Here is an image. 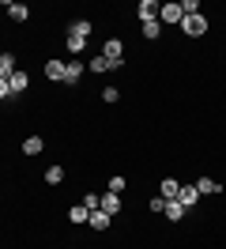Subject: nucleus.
<instances>
[{
    "label": "nucleus",
    "mask_w": 226,
    "mask_h": 249,
    "mask_svg": "<svg viewBox=\"0 0 226 249\" xmlns=\"http://www.w3.org/2000/svg\"><path fill=\"white\" fill-rule=\"evenodd\" d=\"M177 189H181V181H174V178H166L162 185H158V196H162V200H177Z\"/></svg>",
    "instance_id": "obj_12"
},
{
    "label": "nucleus",
    "mask_w": 226,
    "mask_h": 249,
    "mask_svg": "<svg viewBox=\"0 0 226 249\" xmlns=\"http://www.w3.org/2000/svg\"><path fill=\"white\" fill-rule=\"evenodd\" d=\"M0 98H12V87H8V79H0Z\"/></svg>",
    "instance_id": "obj_25"
},
{
    "label": "nucleus",
    "mask_w": 226,
    "mask_h": 249,
    "mask_svg": "<svg viewBox=\"0 0 226 249\" xmlns=\"http://www.w3.org/2000/svg\"><path fill=\"white\" fill-rule=\"evenodd\" d=\"M79 79H83V61H79V57L64 61V83H68V87H75Z\"/></svg>",
    "instance_id": "obj_5"
},
{
    "label": "nucleus",
    "mask_w": 226,
    "mask_h": 249,
    "mask_svg": "<svg viewBox=\"0 0 226 249\" xmlns=\"http://www.w3.org/2000/svg\"><path fill=\"white\" fill-rule=\"evenodd\" d=\"M196 200H200V193H196V185H181V189H177V204L185 208V212H189V208H192Z\"/></svg>",
    "instance_id": "obj_7"
},
{
    "label": "nucleus",
    "mask_w": 226,
    "mask_h": 249,
    "mask_svg": "<svg viewBox=\"0 0 226 249\" xmlns=\"http://www.w3.org/2000/svg\"><path fill=\"white\" fill-rule=\"evenodd\" d=\"M15 72V57L12 53H0V79H8Z\"/></svg>",
    "instance_id": "obj_16"
},
{
    "label": "nucleus",
    "mask_w": 226,
    "mask_h": 249,
    "mask_svg": "<svg viewBox=\"0 0 226 249\" xmlns=\"http://www.w3.org/2000/svg\"><path fill=\"white\" fill-rule=\"evenodd\" d=\"M158 0H139V23H151V19H158Z\"/></svg>",
    "instance_id": "obj_8"
},
{
    "label": "nucleus",
    "mask_w": 226,
    "mask_h": 249,
    "mask_svg": "<svg viewBox=\"0 0 226 249\" xmlns=\"http://www.w3.org/2000/svg\"><path fill=\"white\" fill-rule=\"evenodd\" d=\"M102 212H105L109 219L121 212V196H117V193H105V196H102Z\"/></svg>",
    "instance_id": "obj_13"
},
{
    "label": "nucleus",
    "mask_w": 226,
    "mask_h": 249,
    "mask_svg": "<svg viewBox=\"0 0 226 249\" xmlns=\"http://www.w3.org/2000/svg\"><path fill=\"white\" fill-rule=\"evenodd\" d=\"M181 31L189 34V38H200V34H208V19H204V12H196V16H185V19H181Z\"/></svg>",
    "instance_id": "obj_2"
},
{
    "label": "nucleus",
    "mask_w": 226,
    "mask_h": 249,
    "mask_svg": "<svg viewBox=\"0 0 226 249\" xmlns=\"http://www.w3.org/2000/svg\"><path fill=\"white\" fill-rule=\"evenodd\" d=\"M4 8H8V16H12L15 23H27V19H30V8H27V4H12V0H8Z\"/></svg>",
    "instance_id": "obj_10"
},
{
    "label": "nucleus",
    "mask_w": 226,
    "mask_h": 249,
    "mask_svg": "<svg viewBox=\"0 0 226 249\" xmlns=\"http://www.w3.org/2000/svg\"><path fill=\"white\" fill-rule=\"evenodd\" d=\"M162 208H166L162 196H151V212H155V215H162Z\"/></svg>",
    "instance_id": "obj_23"
},
{
    "label": "nucleus",
    "mask_w": 226,
    "mask_h": 249,
    "mask_svg": "<svg viewBox=\"0 0 226 249\" xmlns=\"http://www.w3.org/2000/svg\"><path fill=\"white\" fill-rule=\"evenodd\" d=\"M102 57L109 61V68H121V64H124V46H121V38H109V42H105Z\"/></svg>",
    "instance_id": "obj_3"
},
{
    "label": "nucleus",
    "mask_w": 226,
    "mask_h": 249,
    "mask_svg": "<svg viewBox=\"0 0 226 249\" xmlns=\"http://www.w3.org/2000/svg\"><path fill=\"white\" fill-rule=\"evenodd\" d=\"M121 189H124V178H121V174H117V178L109 181V193H117V196H121Z\"/></svg>",
    "instance_id": "obj_24"
},
{
    "label": "nucleus",
    "mask_w": 226,
    "mask_h": 249,
    "mask_svg": "<svg viewBox=\"0 0 226 249\" xmlns=\"http://www.w3.org/2000/svg\"><path fill=\"white\" fill-rule=\"evenodd\" d=\"M87 68H90V72H109V61H105L102 53H98V57H94V61H90Z\"/></svg>",
    "instance_id": "obj_21"
},
{
    "label": "nucleus",
    "mask_w": 226,
    "mask_h": 249,
    "mask_svg": "<svg viewBox=\"0 0 226 249\" xmlns=\"http://www.w3.org/2000/svg\"><path fill=\"white\" fill-rule=\"evenodd\" d=\"M162 215H166V219H174V223H177V219H185V208H181L177 200H166V208H162Z\"/></svg>",
    "instance_id": "obj_15"
},
{
    "label": "nucleus",
    "mask_w": 226,
    "mask_h": 249,
    "mask_svg": "<svg viewBox=\"0 0 226 249\" xmlns=\"http://www.w3.org/2000/svg\"><path fill=\"white\" fill-rule=\"evenodd\" d=\"M68 219H72V223H79V227H83V223H87V219H90V212H87V208H83V204H75L72 212H68Z\"/></svg>",
    "instance_id": "obj_19"
},
{
    "label": "nucleus",
    "mask_w": 226,
    "mask_h": 249,
    "mask_svg": "<svg viewBox=\"0 0 226 249\" xmlns=\"http://www.w3.org/2000/svg\"><path fill=\"white\" fill-rule=\"evenodd\" d=\"M87 38H90V23L87 19H72V23H68V38H64L68 49H72V53H83Z\"/></svg>",
    "instance_id": "obj_1"
},
{
    "label": "nucleus",
    "mask_w": 226,
    "mask_h": 249,
    "mask_svg": "<svg viewBox=\"0 0 226 249\" xmlns=\"http://www.w3.org/2000/svg\"><path fill=\"white\" fill-rule=\"evenodd\" d=\"M45 76L57 79V83H64V61H49L45 64Z\"/></svg>",
    "instance_id": "obj_14"
},
{
    "label": "nucleus",
    "mask_w": 226,
    "mask_h": 249,
    "mask_svg": "<svg viewBox=\"0 0 226 249\" xmlns=\"http://www.w3.org/2000/svg\"><path fill=\"white\" fill-rule=\"evenodd\" d=\"M117 98H121V94H117V87H105V91H102V102H109V106H113Z\"/></svg>",
    "instance_id": "obj_22"
},
{
    "label": "nucleus",
    "mask_w": 226,
    "mask_h": 249,
    "mask_svg": "<svg viewBox=\"0 0 226 249\" xmlns=\"http://www.w3.org/2000/svg\"><path fill=\"white\" fill-rule=\"evenodd\" d=\"M181 19H185L181 4H162V8H158V23H162V27H174V23L181 27Z\"/></svg>",
    "instance_id": "obj_4"
},
{
    "label": "nucleus",
    "mask_w": 226,
    "mask_h": 249,
    "mask_svg": "<svg viewBox=\"0 0 226 249\" xmlns=\"http://www.w3.org/2000/svg\"><path fill=\"white\" fill-rule=\"evenodd\" d=\"M42 151V136H27L23 140V155H38Z\"/></svg>",
    "instance_id": "obj_17"
},
{
    "label": "nucleus",
    "mask_w": 226,
    "mask_h": 249,
    "mask_svg": "<svg viewBox=\"0 0 226 249\" xmlns=\"http://www.w3.org/2000/svg\"><path fill=\"white\" fill-rule=\"evenodd\" d=\"M196 193H200V196H215V193H223V185H219L215 178H200V181H196Z\"/></svg>",
    "instance_id": "obj_9"
},
{
    "label": "nucleus",
    "mask_w": 226,
    "mask_h": 249,
    "mask_svg": "<svg viewBox=\"0 0 226 249\" xmlns=\"http://www.w3.org/2000/svg\"><path fill=\"white\" fill-rule=\"evenodd\" d=\"M45 181H49V185H60V181H64V166H57V162H53V166L45 170Z\"/></svg>",
    "instance_id": "obj_18"
},
{
    "label": "nucleus",
    "mask_w": 226,
    "mask_h": 249,
    "mask_svg": "<svg viewBox=\"0 0 226 249\" xmlns=\"http://www.w3.org/2000/svg\"><path fill=\"white\" fill-rule=\"evenodd\" d=\"M158 34H162V23H158V19L143 23V38H158Z\"/></svg>",
    "instance_id": "obj_20"
},
{
    "label": "nucleus",
    "mask_w": 226,
    "mask_h": 249,
    "mask_svg": "<svg viewBox=\"0 0 226 249\" xmlns=\"http://www.w3.org/2000/svg\"><path fill=\"white\" fill-rule=\"evenodd\" d=\"M8 87H12V98H15V94H23V91L30 87V76L23 72V68H15L12 76H8Z\"/></svg>",
    "instance_id": "obj_6"
},
{
    "label": "nucleus",
    "mask_w": 226,
    "mask_h": 249,
    "mask_svg": "<svg viewBox=\"0 0 226 249\" xmlns=\"http://www.w3.org/2000/svg\"><path fill=\"white\" fill-rule=\"evenodd\" d=\"M109 223H113V219L105 215L102 208H98V212H90V219H87V227H94V231H109Z\"/></svg>",
    "instance_id": "obj_11"
}]
</instances>
